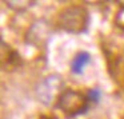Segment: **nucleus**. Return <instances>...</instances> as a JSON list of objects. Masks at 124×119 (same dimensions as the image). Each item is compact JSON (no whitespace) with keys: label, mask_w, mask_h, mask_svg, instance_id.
Instances as JSON below:
<instances>
[{"label":"nucleus","mask_w":124,"mask_h":119,"mask_svg":"<svg viewBox=\"0 0 124 119\" xmlns=\"http://www.w3.org/2000/svg\"><path fill=\"white\" fill-rule=\"evenodd\" d=\"M63 87H64V83H63L62 78L57 75H51L47 76L43 82L38 86V96L39 100L44 104L49 106L57 99L59 96L63 94Z\"/></svg>","instance_id":"obj_3"},{"label":"nucleus","mask_w":124,"mask_h":119,"mask_svg":"<svg viewBox=\"0 0 124 119\" xmlns=\"http://www.w3.org/2000/svg\"><path fill=\"white\" fill-rule=\"evenodd\" d=\"M115 23H116V26H117L119 28H121V30L124 31V7H121V8L117 11L116 17H115Z\"/></svg>","instance_id":"obj_5"},{"label":"nucleus","mask_w":124,"mask_h":119,"mask_svg":"<svg viewBox=\"0 0 124 119\" xmlns=\"http://www.w3.org/2000/svg\"><path fill=\"white\" fill-rule=\"evenodd\" d=\"M87 95H88L91 103H96L97 100H99V98H100V90H97V88H91L88 92H87Z\"/></svg>","instance_id":"obj_6"},{"label":"nucleus","mask_w":124,"mask_h":119,"mask_svg":"<svg viewBox=\"0 0 124 119\" xmlns=\"http://www.w3.org/2000/svg\"><path fill=\"white\" fill-rule=\"evenodd\" d=\"M91 100L87 94H81L75 90H64L63 94L59 96L56 106L67 116H76L84 114L89 108Z\"/></svg>","instance_id":"obj_2"},{"label":"nucleus","mask_w":124,"mask_h":119,"mask_svg":"<svg viewBox=\"0 0 124 119\" xmlns=\"http://www.w3.org/2000/svg\"><path fill=\"white\" fill-rule=\"evenodd\" d=\"M59 26L71 34H81L88 27V14L80 6H70L59 14Z\"/></svg>","instance_id":"obj_1"},{"label":"nucleus","mask_w":124,"mask_h":119,"mask_svg":"<svg viewBox=\"0 0 124 119\" xmlns=\"http://www.w3.org/2000/svg\"><path fill=\"white\" fill-rule=\"evenodd\" d=\"M91 62V55L87 51H81L79 54H76L73 56L72 62H71V71H72L75 75H80L83 74L84 68L88 63Z\"/></svg>","instance_id":"obj_4"}]
</instances>
